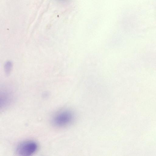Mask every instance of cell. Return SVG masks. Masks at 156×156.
Masks as SVG:
<instances>
[{
  "mask_svg": "<svg viewBox=\"0 0 156 156\" xmlns=\"http://www.w3.org/2000/svg\"><path fill=\"white\" fill-rule=\"evenodd\" d=\"M74 117L72 111L64 110L58 112L54 115L52 122L55 127H63L71 124L74 119Z\"/></svg>",
  "mask_w": 156,
  "mask_h": 156,
  "instance_id": "cell-1",
  "label": "cell"
},
{
  "mask_svg": "<svg viewBox=\"0 0 156 156\" xmlns=\"http://www.w3.org/2000/svg\"><path fill=\"white\" fill-rule=\"evenodd\" d=\"M59 0L61 1H65V0Z\"/></svg>",
  "mask_w": 156,
  "mask_h": 156,
  "instance_id": "cell-5",
  "label": "cell"
},
{
  "mask_svg": "<svg viewBox=\"0 0 156 156\" xmlns=\"http://www.w3.org/2000/svg\"><path fill=\"white\" fill-rule=\"evenodd\" d=\"M38 149V145L35 141L28 140L18 144L16 148V152L19 155L29 156L34 154Z\"/></svg>",
  "mask_w": 156,
  "mask_h": 156,
  "instance_id": "cell-2",
  "label": "cell"
},
{
  "mask_svg": "<svg viewBox=\"0 0 156 156\" xmlns=\"http://www.w3.org/2000/svg\"><path fill=\"white\" fill-rule=\"evenodd\" d=\"M9 95V94L6 91H3L1 93V98L2 99H1V101H1V103H2V104L1 105V106L2 105V108L8 105L9 103V99H10Z\"/></svg>",
  "mask_w": 156,
  "mask_h": 156,
  "instance_id": "cell-3",
  "label": "cell"
},
{
  "mask_svg": "<svg viewBox=\"0 0 156 156\" xmlns=\"http://www.w3.org/2000/svg\"><path fill=\"white\" fill-rule=\"evenodd\" d=\"M13 66L12 62L10 61H6L4 65V70L5 74L8 76L10 74Z\"/></svg>",
  "mask_w": 156,
  "mask_h": 156,
  "instance_id": "cell-4",
  "label": "cell"
}]
</instances>
